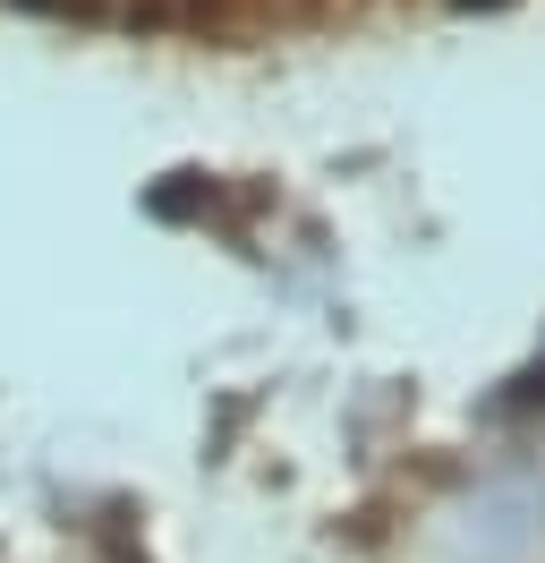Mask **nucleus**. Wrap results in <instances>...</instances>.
<instances>
[{"instance_id":"obj_1","label":"nucleus","mask_w":545,"mask_h":563,"mask_svg":"<svg viewBox=\"0 0 545 563\" xmlns=\"http://www.w3.org/2000/svg\"><path fill=\"white\" fill-rule=\"evenodd\" d=\"M520 401H545V358L529 367V376H520Z\"/></svg>"}]
</instances>
